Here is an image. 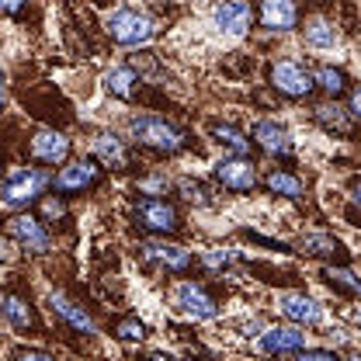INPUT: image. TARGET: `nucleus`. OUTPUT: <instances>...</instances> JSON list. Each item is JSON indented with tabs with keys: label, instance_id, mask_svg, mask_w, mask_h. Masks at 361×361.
<instances>
[{
	"label": "nucleus",
	"instance_id": "nucleus-25",
	"mask_svg": "<svg viewBox=\"0 0 361 361\" xmlns=\"http://www.w3.org/2000/svg\"><path fill=\"white\" fill-rule=\"evenodd\" d=\"M264 188H268L271 195H281V198H292V202L302 198V191H306L299 174H292V171H278V167L264 178Z\"/></svg>",
	"mask_w": 361,
	"mask_h": 361
},
{
	"label": "nucleus",
	"instance_id": "nucleus-41",
	"mask_svg": "<svg viewBox=\"0 0 361 361\" xmlns=\"http://www.w3.org/2000/svg\"><path fill=\"white\" fill-rule=\"evenodd\" d=\"M348 361H361V351H355V355H351V358H348Z\"/></svg>",
	"mask_w": 361,
	"mask_h": 361
},
{
	"label": "nucleus",
	"instance_id": "nucleus-32",
	"mask_svg": "<svg viewBox=\"0 0 361 361\" xmlns=\"http://www.w3.org/2000/svg\"><path fill=\"white\" fill-rule=\"evenodd\" d=\"M11 361H59V358L42 351V348H14V351H11Z\"/></svg>",
	"mask_w": 361,
	"mask_h": 361
},
{
	"label": "nucleus",
	"instance_id": "nucleus-31",
	"mask_svg": "<svg viewBox=\"0 0 361 361\" xmlns=\"http://www.w3.org/2000/svg\"><path fill=\"white\" fill-rule=\"evenodd\" d=\"M178 191H184V198H188L191 205H209V202H212V198H209V188H205L202 180L180 178L178 180Z\"/></svg>",
	"mask_w": 361,
	"mask_h": 361
},
{
	"label": "nucleus",
	"instance_id": "nucleus-29",
	"mask_svg": "<svg viewBox=\"0 0 361 361\" xmlns=\"http://www.w3.org/2000/svg\"><path fill=\"white\" fill-rule=\"evenodd\" d=\"M115 337L126 344H139V341H146V323H139L135 316H126L115 323Z\"/></svg>",
	"mask_w": 361,
	"mask_h": 361
},
{
	"label": "nucleus",
	"instance_id": "nucleus-30",
	"mask_svg": "<svg viewBox=\"0 0 361 361\" xmlns=\"http://www.w3.org/2000/svg\"><path fill=\"white\" fill-rule=\"evenodd\" d=\"M202 264L209 271H226V268H233V264H240V254L236 250H205L202 254Z\"/></svg>",
	"mask_w": 361,
	"mask_h": 361
},
{
	"label": "nucleus",
	"instance_id": "nucleus-12",
	"mask_svg": "<svg viewBox=\"0 0 361 361\" xmlns=\"http://www.w3.org/2000/svg\"><path fill=\"white\" fill-rule=\"evenodd\" d=\"M257 348L264 355H295L306 348V326L295 323H278V326H264L257 337Z\"/></svg>",
	"mask_w": 361,
	"mask_h": 361
},
{
	"label": "nucleus",
	"instance_id": "nucleus-36",
	"mask_svg": "<svg viewBox=\"0 0 361 361\" xmlns=\"http://www.w3.org/2000/svg\"><path fill=\"white\" fill-rule=\"evenodd\" d=\"M348 111H351L355 118H361V84L348 90Z\"/></svg>",
	"mask_w": 361,
	"mask_h": 361
},
{
	"label": "nucleus",
	"instance_id": "nucleus-13",
	"mask_svg": "<svg viewBox=\"0 0 361 361\" xmlns=\"http://www.w3.org/2000/svg\"><path fill=\"white\" fill-rule=\"evenodd\" d=\"M28 157L42 167H56L70 157V139L59 129H35L28 139Z\"/></svg>",
	"mask_w": 361,
	"mask_h": 361
},
{
	"label": "nucleus",
	"instance_id": "nucleus-35",
	"mask_svg": "<svg viewBox=\"0 0 361 361\" xmlns=\"http://www.w3.org/2000/svg\"><path fill=\"white\" fill-rule=\"evenodd\" d=\"M25 7H28V0H0V14H7V18H18Z\"/></svg>",
	"mask_w": 361,
	"mask_h": 361
},
{
	"label": "nucleus",
	"instance_id": "nucleus-44",
	"mask_svg": "<svg viewBox=\"0 0 361 361\" xmlns=\"http://www.w3.org/2000/svg\"><path fill=\"white\" fill-rule=\"evenodd\" d=\"M358 323H361V310H358Z\"/></svg>",
	"mask_w": 361,
	"mask_h": 361
},
{
	"label": "nucleus",
	"instance_id": "nucleus-33",
	"mask_svg": "<svg viewBox=\"0 0 361 361\" xmlns=\"http://www.w3.org/2000/svg\"><path fill=\"white\" fill-rule=\"evenodd\" d=\"M295 361H341V355H334L326 348H302V351H295Z\"/></svg>",
	"mask_w": 361,
	"mask_h": 361
},
{
	"label": "nucleus",
	"instance_id": "nucleus-4",
	"mask_svg": "<svg viewBox=\"0 0 361 361\" xmlns=\"http://www.w3.org/2000/svg\"><path fill=\"white\" fill-rule=\"evenodd\" d=\"M133 226L146 236H178L184 223H180V212L174 202L167 198H142L133 209Z\"/></svg>",
	"mask_w": 361,
	"mask_h": 361
},
{
	"label": "nucleus",
	"instance_id": "nucleus-16",
	"mask_svg": "<svg viewBox=\"0 0 361 361\" xmlns=\"http://www.w3.org/2000/svg\"><path fill=\"white\" fill-rule=\"evenodd\" d=\"M212 21H216V28H219L223 35L240 39V35L250 32V25H254V11H250V4H243V0H223V4L212 11Z\"/></svg>",
	"mask_w": 361,
	"mask_h": 361
},
{
	"label": "nucleus",
	"instance_id": "nucleus-7",
	"mask_svg": "<svg viewBox=\"0 0 361 361\" xmlns=\"http://www.w3.org/2000/svg\"><path fill=\"white\" fill-rule=\"evenodd\" d=\"M135 257H142V261L153 264V268L171 271V274H188V271L195 268L191 250H184V247H178V243H167L164 236L139 243V247H135Z\"/></svg>",
	"mask_w": 361,
	"mask_h": 361
},
{
	"label": "nucleus",
	"instance_id": "nucleus-27",
	"mask_svg": "<svg viewBox=\"0 0 361 361\" xmlns=\"http://www.w3.org/2000/svg\"><path fill=\"white\" fill-rule=\"evenodd\" d=\"M313 73H316V87L323 90L326 97H334V101L348 90V73H344L341 66H319Z\"/></svg>",
	"mask_w": 361,
	"mask_h": 361
},
{
	"label": "nucleus",
	"instance_id": "nucleus-28",
	"mask_svg": "<svg viewBox=\"0 0 361 361\" xmlns=\"http://www.w3.org/2000/svg\"><path fill=\"white\" fill-rule=\"evenodd\" d=\"M171 188H174V180L167 178V174H157V171L135 180V191H139V195H146V198H160V195H167Z\"/></svg>",
	"mask_w": 361,
	"mask_h": 361
},
{
	"label": "nucleus",
	"instance_id": "nucleus-39",
	"mask_svg": "<svg viewBox=\"0 0 361 361\" xmlns=\"http://www.w3.org/2000/svg\"><path fill=\"white\" fill-rule=\"evenodd\" d=\"M149 361H180V358H171V355H149Z\"/></svg>",
	"mask_w": 361,
	"mask_h": 361
},
{
	"label": "nucleus",
	"instance_id": "nucleus-22",
	"mask_svg": "<svg viewBox=\"0 0 361 361\" xmlns=\"http://www.w3.org/2000/svg\"><path fill=\"white\" fill-rule=\"evenodd\" d=\"M104 87H108V94H115V97H122V101H139L142 77L135 73L133 66H115V70L104 73Z\"/></svg>",
	"mask_w": 361,
	"mask_h": 361
},
{
	"label": "nucleus",
	"instance_id": "nucleus-5",
	"mask_svg": "<svg viewBox=\"0 0 361 361\" xmlns=\"http://www.w3.org/2000/svg\"><path fill=\"white\" fill-rule=\"evenodd\" d=\"M0 323L18 330V334H28V337H39L45 334L39 310L32 306V299L21 292V285H4L0 288Z\"/></svg>",
	"mask_w": 361,
	"mask_h": 361
},
{
	"label": "nucleus",
	"instance_id": "nucleus-40",
	"mask_svg": "<svg viewBox=\"0 0 361 361\" xmlns=\"http://www.w3.org/2000/svg\"><path fill=\"white\" fill-rule=\"evenodd\" d=\"M153 7H171V0H149Z\"/></svg>",
	"mask_w": 361,
	"mask_h": 361
},
{
	"label": "nucleus",
	"instance_id": "nucleus-2",
	"mask_svg": "<svg viewBox=\"0 0 361 361\" xmlns=\"http://www.w3.org/2000/svg\"><path fill=\"white\" fill-rule=\"evenodd\" d=\"M49 184H52V178L42 174L39 167H14L0 180V205L11 209V212H25L28 205H35L42 198Z\"/></svg>",
	"mask_w": 361,
	"mask_h": 361
},
{
	"label": "nucleus",
	"instance_id": "nucleus-34",
	"mask_svg": "<svg viewBox=\"0 0 361 361\" xmlns=\"http://www.w3.org/2000/svg\"><path fill=\"white\" fill-rule=\"evenodd\" d=\"M66 216V209H63V202L52 195V198H45L42 202V223H49V219H63Z\"/></svg>",
	"mask_w": 361,
	"mask_h": 361
},
{
	"label": "nucleus",
	"instance_id": "nucleus-23",
	"mask_svg": "<svg viewBox=\"0 0 361 361\" xmlns=\"http://www.w3.org/2000/svg\"><path fill=\"white\" fill-rule=\"evenodd\" d=\"M302 42L310 45V49H334V45L341 42V32H337V25H334L330 18L313 14V18H306V25H302Z\"/></svg>",
	"mask_w": 361,
	"mask_h": 361
},
{
	"label": "nucleus",
	"instance_id": "nucleus-3",
	"mask_svg": "<svg viewBox=\"0 0 361 361\" xmlns=\"http://www.w3.org/2000/svg\"><path fill=\"white\" fill-rule=\"evenodd\" d=\"M104 32L108 39L122 49H139V45H149L153 35H157V21L142 11H133V7H118L104 18Z\"/></svg>",
	"mask_w": 361,
	"mask_h": 361
},
{
	"label": "nucleus",
	"instance_id": "nucleus-20",
	"mask_svg": "<svg viewBox=\"0 0 361 361\" xmlns=\"http://www.w3.org/2000/svg\"><path fill=\"white\" fill-rule=\"evenodd\" d=\"M299 247L310 257H323V261H334V264H348V247L334 233H310V236H302Z\"/></svg>",
	"mask_w": 361,
	"mask_h": 361
},
{
	"label": "nucleus",
	"instance_id": "nucleus-6",
	"mask_svg": "<svg viewBox=\"0 0 361 361\" xmlns=\"http://www.w3.org/2000/svg\"><path fill=\"white\" fill-rule=\"evenodd\" d=\"M268 84L278 94L299 101V97H310L316 90V73L306 63H299V59H278V63H271Z\"/></svg>",
	"mask_w": 361,
	"mask_h": 361
},
{
	"label": "nucleus",
	"instance_id": "nucleus-18",
	"mask_svg": "<svg viewBox=\"0 0 361 361\" xmlns=\"http://www.w3.org/2000/svg\"><path fill=\"white\" fill-rule=\"evenodd\" d=\"M299 25V7L295 0H261V28L285 35Z\"/></svg>",
	"mask_w": 361,
	"mask_h": 361
},
{
	"label": "nucleus",
	"instance_id": "nucleus-24",
	"mask_svg": "<svg viewBox=\"0 0 361 361\" xmlns=\"http://www.w3.org/2000/svg\"><path fill=\"white\" fill-rule=\"evenodd\" d=\"M209 135L226 146L233 157H250V146H254V139L243 133V129H236L233 122H209Z\"/></svg>",
	"mask_w": 361,
	"mask_h": 361
},
{
	"label": "nucleus",
	"instance_id": "nucleus-26",
	"mask_svg": "<svg viewBox=\"0 0 361 361\" xmlns=\"http://www.w3.org/2000/svg\"><path fill=\"white\" fill-rule=\"evenodd\" d=\"M323 281L341 292V295H361V278L355 271H348V264H334V268H323Z\"/></svg>",
	"mask_w": 361,
	"mask_h": 361
},
{
	"label": "nucleus",
	"instance_id": "nucleus-17",
	"mask_svg": "<svg viewBox=\"0 0 361 361\" xmlns=\"http://www.w3.org/2000/svg\"><path fill=\"white\" fill-rule=\"evenodd\" d=\"M49 310L59 316L66 326H73L77 334H87V337H94V334H97V323H94V316H90L87 310L80 306V302H73L66 292H56V288H52V292H49Z\"/></svg>",
	"mask_w": 361,
	"mask_h": 361
},
{
	"label": "nucleus",
	"instance_id": "nucleus-21",
	"mask_svg": "<svg viewBox=\"0 0 361 361\" xmlns=\"http://www.w3.org/2000/svg\"><path fill=\"white\" fill-rule=\"evenodd\" d=\"M313 118H316V126H323L326 133H334V135H355V126H351V111L348 108H341L334 97L330 101H323V104H316L313 108Z\"/></svg>",
	"mask_w": 361,
	"mask_h": 361
},
{
	"label": "nucleus",
	"instance_id": "nucleus-10",
	"mask_svg": "<svg viewBox=\"0 0 361 361\" xmlns=\"http://www.w3.org/2000/svg\"><path fill=\"white\" fill-rule=\"evenodd\" d=\"M7 236L25 250V254H49L52 250V236L39 216H28V212H18L14 219H7Z\"/></svg>",
	"mask_w": 361,
	"mask_h": 361
},
{
	"label": "nucleus",
	"instance_id": "nucleus-8",
	"mask_svg": "<svg viewBox=\"0 0 361 361\" xmlns=\"http://www.w3.org/2000/svg\"><path fill=\"white\" fill-rule=\"evenodd\" d=\"M101 184V164L97 160H70L56 178H52V191L70 198V195H87Z\"/></svg>",
	"mask_w": 361,
	"mask_h": 361
},
{
	"label": "nucleus",
	"instance_id": "nucleus-37",
	"mask_svg": "<svg viewBox=\"0 0 361 361\" xmlns=\"http://www.w3.org/2000/svg\"><path fill=\"white\" fill-rule=\"evenodd\" d=\"M351 202H355V209L361 212V180H355V184H351Z\"/></svg>",
	"mask_w": 361,
	"mask_h": 361
},
{
	"label": "nucleus",
	"instance_id": "nucleus-1",
	"mask_svg": "<svg viewBox=\"0 0 361 361\" xmlns=\"http://www.w3.org/2000/svg\"><path fill=\"white\" fill-rule=\"evenodd\" d=\"M129 133H133L135 146H142L149 153H160V157H178V153L195 146L191 133L178 129L174 122H167L160 115H135L129 122Z\"/></svg>",
	"mask_w": 361,
	"mask_h": 361
},
{
	"label": "nucleus",
	"instance_id": "nucleus-11",
	"mask_svg": "<svg viewBox=\"0 0 361 361\" xmlns=\"http://www.w3.org/2000/svg\"><path fill=\"white\" fill-rule=\"evenodd\" d=\"M212 174L233 195H250L257 188V167H254L250 157H223Z\"/></svg>",
	"mask_w": 361,
	"mask_h": 361
},
{
	"label": "nucleus",
	"instance_id": "nucleus-42",
	"mask_svg": "<svg viewBox=\"0 0 361 361\" xmlns=\"http://www.w3.org/2000/svg\"><path fill=\"white\" fill-rule=\"evenodd\" d=\"M0 174H4V160H0Z\"/></svg>",
	"mask_w": 361,
	"mask_h": 361
},
{
	"label": "nucleus",
	"instance_id": "nucleus-38",
	"mask_svg": "<svg viewBox=\"0 0 361 361\" xmlns=\"http://www.w3.org/2000/svg\"><path fill=\"white\" fill-rule=\"evenodd\" d=\"M4 104H7V77L0 70V111H4Z\"/></svg>",
	"mask_w": 361,
	"mask_h": 361
},
{
	"label": "nucleus",
	"instance_id": "nucleus-9",
	"mask_svg": "<svg viewBox=\"0 0 361 361\" xmlns=\"http://www.w3.org/2000/svg\"><path fill=\"white\" fill-rule=\"evenodd\" d=\"M174 310L191 316V319H216L219 316V299L202 281H180L174 288Z\"/></svg>",
	"mask_w": 361,
	"mask_h": 361
},
{
	"label": "nucleus",
	"instance_id": "nucleus-19",
	"mask_svg": "<svg viewBox=\"0 0 361 361\" xmlns=\"http://www.w3.org/2000/svg\"><path fill=\"white\" fill-rule=\"evenodd\" d=\"M90 149H94V160L108 171H126L129 167V149L115 133H94Z\"/></svg>",
	"mask_w": 361,
	"mask_h": 361
},
{
	"label": "nucleus",
	"instance_id": "nucleus-15",
	"mask_svg": "<svg viewBox=\"0 0 361 361\" xmlns=\"http://www.w3.org/2000/svg\"><path fill=\"white\" fill-rule=\"evenodd\" d=\"M278 313L285 316L288 323H295V326H316L323 319L319 302L310 299L306 292H281L278 295Z\"/></svg>",
	"mask_w": 361,
	"mask_h": 361
},
{
	"label": "nucleus",
	"instance_id": "nucleus-43",
	"mask_svg": "<svg viewBox=\"0 0 361 361\" xmlns=\"http://www.w3.org/2000/svg\"><path fill=\"white\" fill-rule=\"evenodd\" d=\"M358 35H361V21H358Z\"/></svg>",
	"mask_w": 361,
	"mask_h": 361
},
{
	"label": "nucleus",
	"instance_id": "nucleus-14",
	"mask_svg": "<svg viewBox=\"0 0 361 361\" xmlns=\"http://www.w3.org/2000/svg\"><path fill=\"white\" fill-rule=\"evenodd\" d=\"M254 146H261L274 160H292V135L278 118H261L254 126Z\"/></svg>",
	"mask_w": 361,
	"mask_h": 361
}]
</instances>
